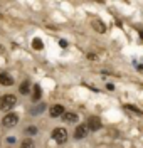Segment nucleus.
<instances>
[{
	"instance_id": "obj_1",
	"label": "nucleus",
	"mask_w": 143,
	"mask_h": 148,
	"mask_svg": "<svg viewBox=\"0 0 143 148\" xmlns=\"http://www.w3.org/2000/svg\"><path fill=\"white\" fill-rule=\"evenodd\" d=\"M15 104H17V98H15L14 94H5V96L0 98V110L2 111L12 110Z\"/></svg>"
},
{
	"instance_id": "obj_2",
	"label": "nucleus",
	"mask_w": 143,
	"mask_h": 148,
	"mask_svg": "<svg viewBox=\"0 0 143 148\" xmlns=\"http://www.w3.org/2000/svg\"><path fill=\"white\" fill-rule=\"evenodd\" d=\"M19 123V116L15 114V113H9L3 120H2V125L5 126V128H10V126H15Z\"/></svg>"
},
{
	"instance_id": "obj_3",
	"label": "nucleus",
	"mask_w": 143,
	"mask_h": 148,
	"mask_svg": "<svg viewBox=\"0 0 143 148\" xmlns=\"http://www.w3.org/2000/svg\"><path fill=\"white\" fill-rule=\"evenodd\" d=\"M52 138L56 140L57 143H64L67 140V131L64 128H56L52 131Z\"/></svg>"
},
{
	"instance_id": "obj_4",
	"label": "nucleus",
	"mask_w": 143,
	"mask_h": 148,
	"mask_svg": "<svg viewBox=\"0 0 143 148\" xmlns=\"http://www.w3.org/2000/svg\"><path fill=\"white\" fill-rule=\"evenodd\" d=\"M88 130H91V131H96V130L101 128V120L99 118H96V116H91L89 120H88Z\"/></svg>"
},
{
	"instance_id": "obj_5",
	"label": "nucleus",
	"mask_w": 143,
	"mask_h": 148,
	"mask_svg": "<svg viewBox=\"0 0 143 148\" xmlns=\"http://www.w3.org/2000/svg\"><path fill=\"white\" fill-rule=\"evenodd\" d=\"M49 113H51L52 118H56V116H62V114H64V106H61V104H54V106H51Z\"/></svg>"
},
{
	"instance_id": "obj_6",
	"label": "nucleus",
	"mask_w": 143,
	"mask_h": 148,
	"mask_svg": "<svg viewBox=\"0 0 143 148\" xmlns=\"http://www.w3.org/2000/svg\"><path fill=\"white\" fill-rule=\"evenodd\" d=\"M86 135H88V126H86V125H79V126L76 128L74 136H76L77 140H81V138H84Z\"/></svg>"
},
{
	"instance_id": "obj_7",
	"label": "nucleus",
	"mask_w": 143,
	"mask_h": 148,
	"mask_svg": "<svg viewBox=\"0 0 143 148\" xmlns=\"http://www.w3.org/2000/svg\"><path fill=\"white\" fill-rule=\"evenodd\" d=\"M0 84H3V86H12V84H14V79L10 77L9 74L0 73Z\"/></svg>"
},
{
	"instance_id": "obj_8",
	"label": "nucleus",
	"mask_w": 143,
	"mask_h": 148,
	"mask_svg": "<svg viewBox=\"0 0 143 148\" xmlns=\"http://www.w3.org/2000/svg\"><path fill=\"white\" fill-rule=\"evenodd\" d=\"M62 120L67 121V123H76L77 121V114L76 113H64V114H62Z\"/></svg>"
},
{
	"instance_id": "obj_9",
	"label": "nucleus",
	"mask_w": 143,
	"mask_h": 148,
	"mask_svg": "<svg viewBox=\"0 0 143 148\" xmlns=\"http://www.w3.org/2000/svg\"><path fill=\"white\" fill-rule=\"evenodd\" d=\"M39 98H40V86H39V84H36V86H34V94H32V99H34V101H39Z\"/></svg>"
},
{
	"instance_id": "obj_10",
	"label": "nucleus",
	"mask_w": 143,
	"mask_h": 148,
	"mask_svg": "<svg viewBox=\"0 0 143 148\" xmlns=\"http://www.w3.org/2000/svg\"><path fill=\"white\" fill-rule=\"evenodd\" d=\"M93 27H94L96 30H98V32H101V34H103V32L106 30V29H105V25H103V22H101V20H96L94 24H93Z\"/></svg>"
},
{
	"instance_id": "obj_11",
	"label": "nucleus",
	"mask_w": 143,
	"mask_h": 148,
	"mask_svg": "<svg viewBox=\"0 0 143 148\" xmlns=\"http://www.w3.org/2000/svg\"><path fill=\"white\" fill-rule=\"evenodd\" d=\"M29 88H30L29 86V81H24V83L20 84V92L22 94H29Z\"/></svg>"
},
{
	"instance_id": "obj_12",
	"label": "nucleus",
	"mask_w": 143,
	"mask_h": 148,
	"mask_svg": "<svg viewBox=\"0 0 143 148\" xmlns=\"http://www.w3.org/2000/svg\"><path fill=\"white\" fill-rule=\"evenodd\" d=\"M34 147H36V145H34L32 140H24L22 145H20V148H34Z\"/></svg>"
},
{
	"instance_id": "obj_13",
	"label": "nucleus",
	"mask_w": 143,
	"mask_h": 148,
	"mask_svg": "<svg viewBox=\"0 0 143 148\" xmlns=\"http://www.w3.org/2000/svg\"><path fill=\"white\" fill-rule=\"evenodd\" d=\"M44 110H46V106H44V104H39L37 108H34V110H32V114H37V113H42Z\"/></svg>"
},
{
	"instance_id": "obj_14",
	"label": "nucleus",
	"mask_w": 143,
	"mask_h": 148,
	"mask_svg": "<svg viewBox=\"0 0 143 148\" xmlns=\"http://www.w3.org/2000/svg\"><path fill=\"white\" fill-rule=\"evenodd\" d=\"M25 133H27V135H36V133H37V128H36V126H27V128H25Z\"/></svg>"
},
{
	"instance_id": "obj_15",
	"label": "nucleus",
	"mask_w": 143,
	"mask_h": 148,
	"mask_svg": "<svg viewBox=\"0 0 143 148\" xmlns=\"http://www.w3.org/2000/svg\"><path fill=\"white\" fill-rule=\"evenodd\" d=\"M32 46H34V49H42V42H40L39 39H36V40L32 42Z\"/></svg>"
},
{
	"instance_id": "obj_16",
	"label": "nucleus",
	"mask_w": 143,
	"mask_h": 148,
	"mask_svg": "<svg viewBox=\"0 0 143 148\" xmlns=\"http://www.w3.org/2000/svg\"><path fill=\"white\" fill-rule=\"evenodd\" d=\"M88 57H89L91 61H94V59H96V56H94V54H88Z\"/></svg>"
},
{
	"instance_id": "obj_17",
	"label": "nucleus",
	"mask_w": 143,
	"mask_h": 148,
	"mask_svg": "<svg viewBox=\"0 0 143 148\" xmlns=\"http://www.w3.org/2000/svg\"><path fill=\"white\" fill-rule=\"evenodd\" d=\"M140 36H142V39H143V32H140Z\"/></svg>"
}]
</instances>
